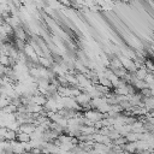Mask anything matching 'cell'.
<instances>
[{
  "label": "cell",
  "mask_w": 154,
  "mask_h": 154,
  "mask_svg": "<svg viewBox=\"0 0 154 154\" xmlns=\"http://www.w3.org/2000/svg\"><path fill=\"white\" fill-rule=\"evenodd\" d=\"M141 134H142V132H141ZM141 134L131 131V132H129V134L125 136V138H126L128 142H137L138 140H141Z\"/></svg>",
  "instance_id": "4"
},
{
  "label": "cell",
  "mask_w": 154,
  "mask_h": 154,
  "mask_svg": "<svg viewBox=\"0 0 154 154\" xmlns=\"http://www.w3.org/2000/svg\"><path fill=\"white\" fill-rule=\"evenodd\" d=\"M17 140L19 142H29L31 140V136H30V134H26V132H23V131H18L17 132Z\"/></svg>",
  "instance_id": "5"
},
{
  "label": "cell",
  "mask_w": 154,
  "mask_h": 154,
  "mask_svg": "<svg viewBox=\"0 0 154 154\" xmlns=\"http://www.w3.org/2000/svg\"><path fill=\"white\" fill-rule=\"evenodd\" d=\"M58 2H61L63 5H65V6H67V5H70V0H57Z\"/></svg>",
  "instance_id": "7"
},
{
  "label": "cell",
  "mask_w": 154,
  "mask_h": 154,
  "mask_svg": "<svg viewBox=\"0 0 154 154\" xmlns=\"http://www.w3.org/2000/svg\"><path fill=\"white\" fill-rule=\"evenodd\" d=\"M124 149L126 152H129L130 154H135L137 152V146L136 142H126V144L124 146Z\"/></svg>",
  "instance_id": "6"
},
{
  "label": "cell",
  "mask_w": 154,
  "mask_h": 154,
  "mask_svg": "<svg viewBox=\"0 0 154 154\" xmlns=\"http://www.w3.org/2000/svg\"><path fill=\"white\" fill-rule=\"evenodd\" d=\"M24 154H34V153H32V152H25Z\"/></svg>",
  "instance_id": "8"
},
{
  "label": "cell",
  "mask_w": 154,
  "mask_h": 154,
  "mask_svg": "<svg viewBox=\"0 0 154 154\" xmlns=\"http://www.w3.org/2000/svg\"><path fill=\"white\" fill-rule=\"evenodd\" d=\"M149 73V71H148V69L146 67V65H143L142 67H140V69H137V71L135 72V75H136V77H137V79H146V77H147V75Z\"/></svg>",
  "instance_id": "3"
},
{
  "label": "cell",
  "mask_w": 154,
  "mask_h": 154,
  "mask_svg": "<svg viewBox=\"0 0 154 154\" xmlns=\"http://www.w3.org/2000/svg\"><path fill=\"white\" fill-rule=\"evenodd\" d=\"M70 154H78V153H76V152H73V150H71V152H70Z\"/></svg>",
  "instance_id": "9"
},
{
  "label": "cell",
  "mask_w": 154,
  "mask_h": 154,
  "mask_svg": "<svg viewBox=\"0 0 154 154\" xmlns=\"http://www.w3.org/2000/svg\"><path fill=\"white\" fill-rule=\"evenodd\" d=\"M12 153L13 154H24L25 153V149H24L23 143L19 142L18 140L12 141Z\"/></svg>",
  "instance_id": "2"
},
{
  "label": "cell",
  "mask_w": 154,
  "mask_h": 154,
  "mask_svg": "<svg viewBox=\"0 0 154 154\" xmlns=\"http://www.w3.org/2000/svg\"><path fill=\"white\" fill-rule=\"evenodd\" d=\"M84 117H85L87 119H89V120L96 123V122L102 120V119L105 118V114H103L102 112H100L99 109H96V108H91V109L84 111Z\"/></svg>",
  "instance_id": "1"
}]
</instances>
